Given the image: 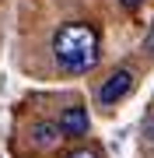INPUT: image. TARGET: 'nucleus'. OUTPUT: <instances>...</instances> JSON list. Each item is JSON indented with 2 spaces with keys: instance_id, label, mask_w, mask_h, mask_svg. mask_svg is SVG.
Here are the masks:
<instances>
[{
  "instance_id": "f03ea898",
  "label": "nucleus",
  "mask_w": 154,
  "mask_h": 158,
  "mask_svg": "<svg viewBox=\"0 0 154 158\" xmlns=\"http://www.w3.org/2000/svg\"><path fill=\"white\" fill-rule=\"evenodd\" d=\"M130 91H133V70L123 67V70L109 74V81L98 88V98H102V106H116V102H123Z\"/></svg>"
},
{
  "instance_id": "423d86ee",
  "label": "nucleus",
  "mask_w": 154,
  "mask_h": 158,
  "mask_svg": "<svg viewBox=\"0 0 154 158\" xmlns=\"http://www.w3.org/2000/svg\"><path fill=\"white\" fill-rule=\"evenodd\" d=\"M67 158H98V155H95V151H88V148H81V151H70Z\"/></svg>"
},
{
  "instance_id": "39448f33",
  "label": "nucleus",
  "mask_w": 154,
  "mask_h": 158,
  "mask_svg": "<svg viewBox=\"0 0 154 158\" xmlns=\"http://www.w3.org/2000/svg\"><path fill=\"white\" fill-rule=\"evenodd\" d=\"M144 141H147V144L154 148V116L147 119V123H144Z\"/></svg>"
},
{
  "instance_id": "7ed1b4c3",
  "label": "nucleus",
  "mask_w": 154,
  "mask_h": 158,
  "mask_svg": "<svg viewBox=\"0 0 154 158\" xmlns=\"http://www.w3.org/2000/svg\"><path fill=\"white\" fill-rule=\"evenodd\" d=\"M56 127H60L63 137H84V134H88V109H84V106L63 109L60 119H56Z\"/></svg>"
},
{
  "instance_id": "20e7f679",
  "label": "nucleus",
  "mask_w": 154,
  "mask_h": 158,
  "mask_svg": "<svg viewBox=\"0 0 154 158\" xmlns=\"http://www.w3.org/2000/svg\"><path fill=\"white\" fill-rule=\"evenodd\" d=\"M60 137H63V134H60L56 123H35V127H32V141L39 144V148H53Z\"/></svg>"
},
{
  "instance_id": "f257e3e1",
  "label": "nucleus",
  "mask_w": 154,
  "mask_h": 158,
  "mask_svg": "<svg viewBox=\"0 0 154 158\" xmlns=\"http://www.w3.org/2000/svg\"><path fill=\"white\" fill-rule=\"evenodd\" d=\"M98 32L84 21H70L53 35V53H56V63L70 74H88L98 63Z\"/></svg>"
},
{
  "instance_id": "0eeeda50",
  "label": "nucleus",
  "mask_w": 154,
  "mask_h": 158,
  "mask_svg": "<svg viewBox=\"0 0 154 158\" xmlns=\"http://www.w3.org/2000/svg\"><path fill=\"white\" fill-rule=\"evenodd\" d=\"M144 49H151V53H154V25H151V32L144 35Z\"/></svg>"
},
{
  "instance_id": "6e6552de",
  "label": "nucleus",
  "mask_w": 154,
  "mask_h": 158,
  "mask_svg": "<svg viewBox=\"0 0 154 158\" xmlns=\"http://www.w3.org/2000/svg\"><path fill=\"white\" fill-rule=\"evenodd\" d=\"M123 7H137V4H144V0H119Z\"/></svg>"
}]
</instances>
